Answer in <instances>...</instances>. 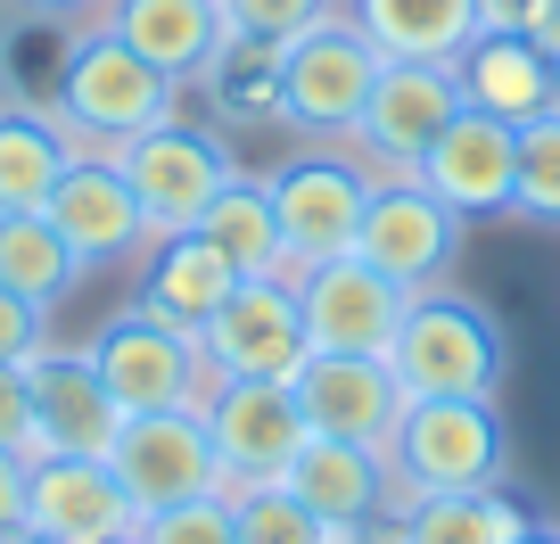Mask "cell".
Instances as JSON below:
<instances>
[{"instance_id":"6","label":"cell","mask_w":560,"mask_h":544,"mask_svg":"<svg viewBox=\"0 0 560 544\" xmlns=\"http://www.w3.org/2000/svg\"><path fill=\"white\" fill-rule=\"evenodd\" d=\"M380 67H387V58L371 50V34L338 9L330 25H314L305 42L280 50V124H289L298 141L347 149V132H354V116H363Z\"/></svg>"},{"instance_id":"40","label":"cell","mask_w":560,"mask_h":544,"mask_svg":"<svg viewBox=\"0 0 560 544\" xmlns=\"http://www.w3.org/2000/svg\"><path fill=\"white\" fill-rule=\"evenodd\" d=\"M0 544H42V536H34V528H9V536H0Z\"/></svg>"},{"instance_id":"10","label":"cell","mask_w":560,"mask_h":544,"mask_svg":"<svg viewBox=\"0 0 560 544\" xmlns=\"http://www.w3.org/2000/svg\"><path fill=\"white\" fill-rule=\"evenodd\" d=\"M107 471L132 495V511H174L198 504V495H223V462H214L207 413H132L107 445Z\"/></svg>"},{"instance_id":"37","label":"cell","mask_w":560,"mask_h":544,"mask_svg":"<svg viewBox=\"0 0 560 544\" xmlns=\"http://www.w3.org/2000/svg\"><path fill=\"white\" fill-rule=\"evenodd\" d=\"M527 42H536V50H544V58L560 67V0H544L536 18H527Z\"/></svg>"},{"instance_id":"24","label":"cell","mask_w":560,"mask_h":544,"mask_svg":"<svg viewBox=\"0 0 560 544\" xmlns=\"http://www.w3.org/2000/svg\"><path fill=\"white\" fill-rule=\"evenodd\" d=\"M83 149L50 107H0V215H42Z\"/></svg>"},{"instance_id":"14","label":"cell","mask_w":560,"mask_h":544,"mask_svg":"<svg viewBox=\"0 0 560 544\" xmlns=\"http://www.w3.org/2000/svg\"><path fill=\"white\" fill-rule=\"evenodd\" d=\"M25 528L42 544H132L140 511L100 454H50L25 471Z\"/></svg>"},{"instance_id":"20","label":"cell","mask_w":560,"mask_h":544,"mask_svg":"<svg viewBox=\"0 0 560 544\" xmlns=\"http://www.w3.org/2000/svg\"><path fill=\"white\" fill-rule=\"evenodd\" d=\"M280 487L298 495L314 520L354 528V520H380V511H387V462H380V445L305 438V445H298V462L280 471Z\"/></svg>"},{"instance_id":"8","label":"cell","mask_w":560,"mask_h":544,"mask_svg":"<svg viewBox=\"0 0 560 544\" xmlns=\"http://www.w3.org/2000/svg\"><path fill=\"white\" fill-rule=\"evenodd\" d=\"M116 174L132 182V207H140V231L149 247L158 240H182L198 231V215L214 207V190L231 182V149L214 141L207 124H158V132H140V141L116 149Z\"/></svg>"},{"instance_id":"25","label":"cell","mask_w":560,"mask_h":544,"mask_svg":"<svg viewBox=\"0 0 560 544\" xmlns=\"http://www.w3.org/2000/svg\"><path fill=\"white\" fill-rule=\"evenodd\" d=\"M198 240L240 273V281H280L289 273V247H280V215H272V190L247 174H231L214 190V207L198 215Z\"/></svg>"},{"instance_id":"16","label":"cell","mask_w":560,"mask_h":544,"mask_svg":"<svg viewBox=\"0 0 560 544\" xmlns=\"http://www.w3.org/2000/svg\"><path fill=\"white\" fill-rule=\"evenodd\" d=\"M289 387L314 438L387 445V429L404 421V380L387 371V355H305Z\"/></svg>"},{"instance_id":"4","label":"cell","mask_w":560,"mask_h":544,"mask_svg":"<svg viewBox=\"0 0 560 544\" xmlns=\"http://www.w3.org/2000/svg\"><path fill=\"white\" fill-rule=\"evenodd\" d=\"M91 363H100L124 421L132 413H207L214 387H223V371L207 363L198 331H174V322L140 314V305L91 331Z\"/></svg>"},{"instance_id":"29","label":"cell","mask_w":560,"mask_h":544,"mask_svg":"<svg viewBox=\"0 0 560 544\" xmlns=\"http://www.w3.org/2000/svg\"><path fill=\"white\" fill-rule=\"evenodd\" d=\"M511 215L536 231H560V116L520 124V182H511Z\"/></svg>"},{"instance_id":"27","label":"cell","mask_w":560,"mask_h":544,"mask_svg":"<svg viewBox=\"0 0 560 544\" xmlns=\"http://www.w3.org/2000/svg\"><path fill=\"white\" fill-rule=\"evenodd\" d=\"M74 281H83V264L58 240L50 215H0V289H18L34 305H67Z\"/></svg>"},{"instance_id":"22","label":"cell","mask_w":560,"mask_h":544,"mask_svg":"<svg viewBox=\"0 0 560 544\" xmlns=\"http://www.w3.org/2000/svg\"><path fill=\"white\" fill-rule=\"evenodd\" d=\"M231 289H240V273H231L198 231L158 240V247H149V264H140V314L174 322V331H207V314L231 298Z\"/></svg>"},{"instance_id":"12","label":"cell","mask_w":560,"mask_h":544,"mask_svg":"<svg viewBox=\"0 0 560 544\" xmlns=\"http://www.w3.org/2000/svg\"><path fill=\"white\" fill-rule=\"evenodd\" d=\"M198 347H207V363L223 380H298V363L314 355L305 347V314H298V281L289 273L280 281H240L207 314Z\"/></svg>"},{"instance_id":"18","label":"cell","mask_w":560,"mask_h":544,"mask_svg":"<svg viewBox=\"0 0 560 544\" xmlns=\"http://www.w3.org/2000/svg\"><path fill=\"white\" fill-rule=\"evenodd\" d=\"M25 380H34V429H42V462L50 454H100L116 445L124 413L116 396H107L100 363H91V347H42L34 363H25Z\"/></svg>"},{"instance_id":"3","label":"cell","mask_w":560,"mask_h":544,"mask_svg":"<svg viewBox=\"0 0 560 544\" xmlns=\"http://www.w3.org/2000/svg\"><path fill=\"white\" fill-rule=\"evenodd\" d=\"M387 371L404 380V396H503L511 338H503V322H494L487 298L445 281V289H420V298L404 305Z\"/></svg>"},{"instance_id":"31","label":"cell","mask_w":560,"mask_h":544,"mask_svg":"<svg viewBox=\"0 0 560 544\" xmlns=\"http://www.w3.org/2000/svg\"><path fill=\"white\" fill-rule=\"evenodd\" d=\"M214 9H223V34H231V42L289 50V42H305L314 25H330L347 0H214Z\"/></svg>"},{"instance_id":"15","label":"cell","mask_w":560,"mask_h":544,"mask_svg":"<svg viewBox=\"0 0 560 544\" xmlns=\"http://www.w3.org/2000/svg\"><path fill=\"white\" fill-rule=\"evenodd\" d=\"M412 182L429 198H445L462 223H494V215H511V182H520V124L462 107V116L438 132V149L420 158Z\"/></svg>"},{"instance_id":"17","label":"cell","mask_w":560,"mask_h":544,"mask_svg":"<svg viewBox=\"0 0 560 544\" xmlns=\"http://www.w3.org/2000/svg\"><path fill=\"white\" fill-rule=\"evenodd\" d=\"M42 215L58 223V240L74 247V264H83V273H107V264L149 256V231H140L132 182H124L116 158H100V149H83V158L67 165V182L50 190V207H42Z\"/></svg>"},{"instance_id":"13","label":"cell","mask_w":560,"mask_h":544,"mask_svg":"<svg viewBox=\"0 0 560 544\" xmlns=\"http://www.w3.org/2000/svg\"><path fill=\"white\" fill-rule=\"evenodd\" d=\"M207 438H214V462H223V487H264L298 462V445L314 429H305L289 380H223L207 404Z\"/></svg>"},{"instance_id":"39","label":"cell","mask_w":560,"mask_h":544,"mask_svg":"<svg viewBox=\"0 0 560 544\" xmlns=\"http://www.w3.org/2000/svg\"><path fill=\"white\" fill-rule=\"evenodd\" d=\"M520 544H560V528H527V536Z\"/></svg>"},{"instance_id":"30","label":"cell","mask_w":560,"mask_h":544,"mask_svg":"<svg viewBox=\"0 0 560 544\" xmlns=\"http://www.w3.org/2000/svg\"><path fill=\"white\" fill-rule=\"evenodd\" d=\"M231 520H240V544H330V520H314L280 478L231 487Z\"/></svg>"},{"instance_id":"9","label":"cell","mask_w":560,"mask_h":544,"mask_svg":"<svg viewBox=\"0 0 560 544\" xmlns=\"http://www.w3.org/2000/svg\"><path fill=\"white\" fill-rule=\"evenodd\" d=\"M462 240H470V223H462L445 198H429L420 182H380L371 207H363V231H354V256H363L371 273H387L404 298H420V289L454 281Z\"/></svg>"},{"instance_id":"21","label":"cell","mask_w":560,"mask_h":544,"mask_svg":"<svg viewBox=\"0 0 560 544\" xmlns=\"http://www.w3.org/2000/svg\"><path fill=\"white\" fill-rule=\"evenodd\" d=\"M454 74H462V107H478V116H503V124L552 116V74L560 67L527 34H478L454 58Z\"/></svg>"},{"instance_id":"23","label":"cell","mask_w":560,"mask_h":544,"mask_svg":"<svg viewBox=\"0 0 560 544\" xmlns=\"http://www.w3.org/2000/svg\"><path fill=\"white\" fill-rule=\"evenodd\" d=\"M347 18L371 34L380 58H438V67H454L478 42V0H347Z\"/></svg>"},{"instance_id":"19","label":"cell","mask_w":560,"mask_h":544,"mask_svg":"<svg viewBox=\"0 0 560 544\" xmlns=\"http://www.w3.org/2000/svg\"><path fill=\"white\" fill-rule=\"evenodd\" d=\"M91 25H107L124 50H140L158 74H174L182 91H207L214 58L231 50L223 9H214V0H107Z\"/></svg>"},{"instance_id":"41","label":"cell","mask_w":560,"mask_h":544,"mask_svg":"<svg viewBox=\"0 0 560 544\" xmlns=\"http://www.w3.org/2000/svg\"><path fill=\"white\" fill-rule=\"evenodd\" d=\"M552 116H560V74H552Z\"/></svg>"},{"instance_id":"36","label":"cell","mask_w":560,"mask_h":544,"mask_svg":"<svg viewBox=\"0 0 560 544\" xmlns=\"http://www.w3.org/2000/svg\"><path fill=\"white\" fill-rule=\"evenodd\" d=\"M544 0H478V34H527Z\"/></svg>"},{"instance_id":"2","label":"cell","mask_w":560,"mask_h":544,"mask_svg":"<svg viewBox=\"0 0 560 544\" xmlns=\"http://www.w3.org/2000/svg\"><path fill=\"white\" fill-rule=\"evenodd\" d=\"M50 116L67 124L74 149L116 158V149L140 141V132L182 124V83H174V74H158L140 50H124L107 25H83V34H74V50H67V67H58Z\"/></svg>"},{"instance_id":"11","label":"cell","mask_w":560,"mask_h":544,"mask_svg":"<svg viewBox=\"0 0 560 544\" xmlns=\"http://www.w3.org/2000/svg\"><path fill=\"white\" fill-rule=\"evenodd\" d=\"M298 281V314H305V347L314 355H387L404 331V289L387 273H371L363 256H330L289 273Z\"/></svg>"},{"instance_id":"28","label":"cell","mask_w":560,"mask_h":544,"mask_svg":"<svg viewBox=\"0 0 560 544\" xmlns=\"http://www.w3.org/2000/svg\"><path fill=\"white\" fill-rule=\"evenodd\" d=\"M207 100L223 116H247V124H280V50L264 42H231L207 74Z\"/></svg>"},{"instance_id":"1","label":"cell","mask_w":560,"mask_h":544,"mask_svg":"<svg viewBox=\"0 0 560 544\" xmlns=\"http://www.w3.org/2000/svg\"><path fill=\"white\" fill-rule=\"evenodd\" d=\"M380 462H387V511L404 520V504H420V495L503 487L511 429L494 396H404V421L387 429Z\"/></svg>"},{"instance_id":"32","label":"cell","mask_w":560,"mask_h":544,"mask_svg":"<svg viewBox=\"0 0 560 544\" xmlns=\"http://www.w3.org/2000/svg\"><path fill=\"white\" fill-rule=\"evenodd\" d=\"M132 544H240L231 487H223V495H198V504H174V511H149Z\"/></svg>"},{"instance_id":"5","label":"cell","mask_w":560,"mask_h":544,"mask_svg":"<svg viewBox=\"0 0 560 544\" xmlns=\"http://www.w3.org/2000/svg\"><path fill=\"white\" fill-rule=\"evenodd\" d=\"M272 190V215H280V247H289V273L305 264H330V256H354V231H363V207L380 190L354 149H330V141H305L289 165L264 174Z\"/></svg>"},{"instance_id":"38","label":"cell","mask_w":560,"mask_h":544,"mask_svg":"<svg viewBox=\"0 0 560 544\" xmlns=\"http://www.w3.org/2000/svg\"><path fill=\"white\" fill-rule=\"evenodd\" d=\"M18 9H34V18H100V9H107V0H18Z\"/></svg>"},{"instance_id":"26","label":"cell","mask_w":560,"mask_h":544,"mask_svg":"<svg viewBox=\"0 0 560 544\" xmlns=\"http://www.w3.org/2000/svg\"><path fill=\"white\" fill-rule=\"evenodd\" d=\"M527 511L511 487H454V495H420L404 504V544H520Z\"/></svg>"},{"instance_id":"7","label":"cell","mask_w":560,"mask_h":544,"mask_svg":"<svg viewBox=\"0 0 560 544\" xmlns=\"http://www.w3.org/2000/svg\"><path fill=\"white\" fill-rule=\"evenodd\" d=\"M462 116V74L438 58H387L380 83H371L363 116H354L347 149L371 165L380 182H412L420 158L438 149V132Z\"/></svg>"},{"instance_id":"34","label":"cell","mask_w":560,"mask_h":544,"mask_svg":"<svg viewBox=\"0 0 560 544\" xmlns=\"http://www.w3.org/2000/svg\"><path fill=\"white\" fill-rule=\"evenodd\" d=\"M42 347H50V305L0 289V363H34Z\"/></svg>"},{"instance_id":"35","label":"cell","mask_w":560,"mask_h":544,"mask_svg":"<svg viewBox=\"0 0 560 544\" xmlns=\"http://www.w3.org/2000/svg\"><path fill=\"white\" fill-rule=\"evenodd\" d=\"M25 471H34V462L0 454V536H9V528H25Z\"/></svg>"},{"instance_id":"33","label":"cell","mask_w":560,"mask_h":544,"mask_svg":"<svg viewBox=\"0 0 560 544\" xmlns=\"http://www.w3.org/2000/svg\"><path fill=\"white\" fill-rule=\"evenodd\" d=\"M0 454L42 462V429H34V380H25V363H0Z\"/></svg>"}]
</instances>
